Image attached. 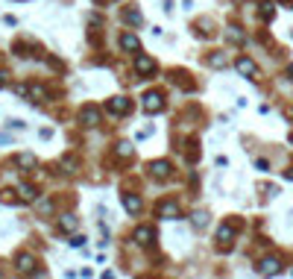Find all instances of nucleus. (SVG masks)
<instances>
[{"mask_svg": "<svg viewBox=\"0 0 293 279\" xmlns=\"http://www.w3.org/2000/svg\"><path fill=\"white\" fill-rule=\"evenodd\" d=\"M161 109H164V100H161V94H158V91H150V94H144V112L156 115V112H161Z\"/></svg>", "mask_w": 293, "mask_h": 279, "instance_id": "f257e3e1", "label": "nucleus"}, {"mask_svg": "<svg viewBox=\"0 0 293 279\" xmlns=\"http://www.w3.org/2000/svg\"><path fill=\"white\" fill-rule=\"evenodd\" d=\"M217 238H220V244L229 250V247H232V238H235V227H232V224H223V227L217 229Z\"/></svg>", "mask_w": 293, "mask_h": 279, "instance_id": "f03ea898", "label": "nucleus"}, {"mask_svg": "<svg viewBox=\"0 0 293 279\" xmlns=\"http://www.w3.org/2000/svg\"><path fill=\"white\" fill-rule=\"evenodd\" d=\"M79 118H82V124H85V127H97V124H100V112H97L94 106H85Z\"/></svg>", "mask_w": 293, "mask_h": 279, "instance_id": "7ed1b4c3", "label": "nucleus"}, {"mask_svg": "<svg viewBox=\"0 0 293 279\" xmlns=\"http://www.w3.org/2000/svg\"><path fill=\"white\" fill-rule=\"evenodd\" d=\"M158 215H161V218H167V221H173V218H179V206H176L173 200L158 203Z\"/></svg>", "mask_w": 293, "mask_h": 279, "instance_id": "20e7f679", "label": "nucleus"}, {"mask_svg": "<svg viewBox=\"0 0 293 279\" xmlns=\"http://www.w3.org/2000/svg\"><path fill=\"white\" fill-rule=\"evenodd\" d=\"M109 109H112L114 115H126V112H129V100H126V97H112V100H109Z\"/></svg>", "mask_w": 293, "mask_h": 279, "instance_id": "39448f33", "label": "nucleus"}, {"mask_svg": "<svg viewBox=\"0 0 293 279\" xmlns=\"http://www.w3.org/2000/svg\"><path fill=\"white\" fill-rule=\"evenodd\" d=\"M123 209L132 212V215H138L141 212V197L138 194H123Z\"/></svg>", "mask_w": 293, "mask_h": 279, "instance_id": "423d86ee", "label": "nucleus"}, {"mask_svg": "<svg viewBox=\"0 0 293 279\" xmlns=\"http://www.w3.org/2000/svg\"><path fill=\"white\" fill-rule=\"evenodd\" d=\"M282 268H279V259H264L261 265H258V274H264V277H273V274H279Z\"/></svg>", "mask_w": 293, "mask_h": 279, "instance_id": "0eeeda50", "label": "nucleus"}, {"mask_svg": "<svg viewBox=\"0 0 293 279\" xmlns=\"http://www.w3.org/2000/svg\"><path fill=\"white\" fill-rule=\"evenodd\" d=\"M153 68H156V65H153L150 56H138V59H135V71H138V74H153Z\"/></svg>", "mask_w": 293, "mask_h": 279, "instance_id": "6e6552de", "label": "nucleus"}, {"mask_svg": "<svg viewBox=\"0 0 293 279\" xmlns=\"http://www.w3.org/2000/svg\"><path fill=\"white\" fill-rule=\"evenodd\" d=\"M238 71H241V74H247V76H255V74H258L255 62H252V59H247V56H244V59H238Z\"/></svg>", "mask_w": 293, "mask_h": 279, "instance_id": "1a4fd4ad", "label": "nucleus"}, {"mask_svg": "<svg viewBox=\"0 0 293 279\" xmlns=\"http://www.w3.org/2000/svg\"><path fill=\"white\" fill-rule=\"evenodd\" d=\"M153 177H158V179H164V177H170V162H153Z\"/></svg>", "mask_w": 293, "mask_h": 279, "instance_id": "9d476101", "label": "nucleus"}, {"mask_svg": "<svg viewBox=\"0 0 293 279\" xmlns=\"http://www.w3.org/2000/svg\"><path fill=\"white\" fill-rule=\"evenodd\" d=\"M153 238H156V232H153L150 227H141V229H135V241H138V244H150Z\"/></svg>", "mask_w": 293, "mask_h": 279, "instance_id": "9b49d317", "label": "nucleus"}, {"mask_svg": "<svg viewBox=\"0 0 293 279\" xmlns=\"http://www.w3.org/2000/svg\"><path fill=\"white\" fill-rule=\"evenodd\" d=\"M120 44H123V50H141V41H138L132 32H126V35L120 38Z\"/></svg>", "mask_w": 293, "mask_h": 279, "instance_id": "f8f14e48", "label": "nucleus"}, {"mask_svg": "<svg viewBox=\"0 0 293 279\" xmlns=\"http://www.w3.org/2000/svg\"><path fill=\"white\" fill-rule=\"evenodd\" d=\"M59 229H65V232H73V229H76V218H73V215H65V218L59 221Z\"/></svg>", "mask_w": 293, "mask_h": 279, "instance_id": "ddd939ff", "label": "nucleus"}, {"mask_svg": "<svg viewBox=\"0 0 293 279\" xmlns=\"http://www.w3.org/2000/svg\"><path fill=\"white\" fill-rule=\"evenodd\" d=\"M18 165H21V168H26V171H32V168H35V156L21 153V156H18Z\"/></svg>", "mask_w": 293, "mask_h": 279, "instance_id": "4468645a", "label": "nucleus"}, {"mask_svg": "<svg viewBox=\"0 0 293 279\" xmlns=\"http://www.w3.org/2000/svg\"><path fill=\"white\" fill-rule=\"evenodd\" d=\"M18 268H21L23 274L32 271V256H29V253H21V256H18Z\"/></svg>", "mask_w": 293, "mask_h": 279, "instance_id": "2eb2a0df", "label": "nucleus"}, {"mask_svg": "<svg viewBox=\"0 0 293 279\" xmlns=\"http://www.w3.org/2000/svg\"><path fill=\"white\" fill-rule=\"evenodd\" d=\"M123 18H126L129 24H135V26L141 24V12H138V9H126V12H123Z\"/></svg>", "mask_w": 293, "mask_h": 279, "instance_id": "dca6fc26", "label": "nucleus"}, {"mask_svg": "<svg viewBox=\"0 0 293 279\" xmlns=\"http://www.w3.org/2000/svg\"><path fill=\"white\" fill-rule=\"evenodd\" d=\"M191 221H194V227H197V229H203V227L208 224V215H205V212H197V215H194Z\"/></svg>", "mask_w": 293, "mask_h": 279, "instance_id": "f3484780", "label": "nucleus"}, {"mask_svg": "<svg viewBox=\"0 0 293 279\" xmlns=\"http://www.w3.org/2000/svg\"><path fill=\"white\" fill-rule=\"evenodd\" d=\"M273 15H276V9H273V3H264V6H261V18H264V21H270Z\"/></svg>", "mask_w": 293, "mask_h": 279, "instance_id": "a211bd4d", "label": "nucleus"}, {"mask_svg": "<svg viewBox=\"0 0 293 279\" xmlns=\"http://www.w3.org/2000/svg\"><path fill=\"white\" fill-rule=\"evenodd\" d=\"M18 191H21V200H35V191H32L29 185H21Z\"/></svg>", "mask_w": 293, "mask_h": 279, "instance_id": "6ab92c4d", "label": "nucleus"}, {"mask_svg": "<svg viewBox=\"0 0 293 279\" xmlns=\"http://www.w3.org/2000/svg\"><path fill=\"white\" fill-rule=\"evenodd\" d=\"M32 97H41V100H50L47 88H41V85H35V88H32Z\"/></svg>", "mask_w": 293, "mask_h": 279, "instance_id": "aec40b11", "label": "nucleus"}, {"mask_svg": "<svg viewBox=\"0 0 293 279\" xmlns=\"http://www.w3.org/2000/svg\"><path fill=\"white\" fill-rule=\"evenodd\" d=\"M208 62H211L214 68H220V65H226V56H220V53H214V56H211Z\"/></svg>", "mask_w": 293, "mask_h": 279, "instance_id": "412c9836", "label": "nucleus"}, {"mask_svg": "<svg viewBox=\"0 0 293 279\" xmlns=\"http://www.w3.org/2000/svg\"><path fill=\"white\" fill-rule=\"evenodd\" d=\"M129 153H132L129 144H117V156H129Z\"/></svg>", "mask_w": 293, "mask_h": 279, "instance_id": "4be33fe9", "label": "nucleus"}, {"mask_svg": "<svg viewBox=\"0 0 293 279\" xmlns=\"http://www.w3.org/2000/svg\"><path fill=\"white\" fill-rule=\"evenodd\" d=\"M82 244H85V235H73L70 238V247H82Z\"/></svg>", "mask_w": 293, "mask_h": 279, "instance_id": "5701e85b", "label": "nucleus"}, {"mask_svg": "<svg viewBox=\"0 0 293 279\" xmlns=\"http://www.w3.org/2000/svg\"><path fill=\"white\" fill-rule=\"evenodd\" d=\"M65 168H68V174H73V171H76V162H73V159H65Z\"/></svg>", "mask_w": 293, "mask_h": 279, "instance_id": "b1692460", "label": "nucleus"}, {"mask_svg": "<svg viewBox=\"0 0 293 279\" xmlns=\"http://www.w3.org/2000/svg\"><path fill=\"white\" fill-rule=\"evenodd\" d=\"M3 85H6V74H0V88H3Z\"/></svg>", "mask_w": 293, "mask_h": 279, "instance_id": "393cba45", "label": "nucleus"}, {"mask_svg": "<svg viewBox=\"0 0 293 279\" xmlns=\"http://www.w3.org/2000/svg\"><path fill=\"white\" fill-rule=\"evenodd\" d=\"M285 177H288V179H293V171H288V174H285Z\"/></svg>", "mask_w": 293, "mask_h": 279, "instance_id": "a878e982", "label": "nucleus"}, {"mask_svg": "<svg viewBox=\"0 0 293 279\" xmlns=\"http://www.w3.org/2000/svg\"><path fill=\"white\" fill-rule=\"evenodd\" d=\"M291 144H293V132H291Z\"/></svg>", "mask_w": 293, "mask_h": 279, "instance_id": "bb28decb", "label": "nucleus"}]
</instances>
